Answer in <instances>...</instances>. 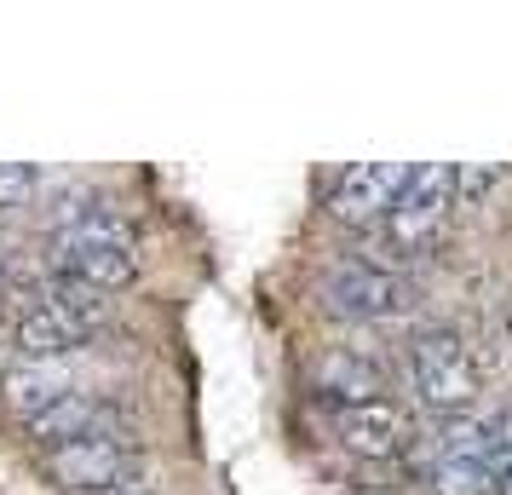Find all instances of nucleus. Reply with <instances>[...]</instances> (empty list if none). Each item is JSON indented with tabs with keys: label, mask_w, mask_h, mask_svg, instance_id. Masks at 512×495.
<instances>
[{
	"label": "nucleus",
	"mask_w": 512,
	"mask_h": 495,
	"mask_svg": "<svg viewBox=\"0 0 512 495\" xmlns=\"http://www.w3.org/2000/svg\"><path fill=\"white\" fill-rule=\"evenodd\" d=\"M47 260L58 277H75V283L98 288V294H116V288L139 283V225L127 213L93 208L75 213L64 231L47 242Z\"/></svg>",
	"instance_id": "f257e3e1"
},
{
	"label": "nucleus",
	"mask_w": 512,
	"mask_h": 495,
	"mask_svg": "<svg viewBox=\"0 0 512 495\" xmlns=\"http://www.w3.org/2000/svg\"><path fill=\"white\" fill-rule=\"evenodd\" d=\"M409 380L432 415H461L478 392V369H472L466 340L455 329H420L409 340Z\"/></svg>",
	"instance_id": "f03ea898"
},
{
	"label": "nucleus",
	"mask_w": 512,
	"mask_h": 495,
	"mask_svg": "<svg viewBox=\"0 0 512 495\" xmlns=\"http://www.w3.org/2000/svg\"><path fill=\"white\" fill-rule=\"evenodd\" d=\"M323 306L334 317H357V323H386L409 311V283L397 277L392 265H369V260H346L323 277Z\"/></svg>",
	"instance_id": "7ed1b4c3"
},
{
	"label": "nucleus",
	"mask_w": 512,
	"mask_h": 495,
	"mask_svg": "<svg viewBox=\"0 0 512 495\" xmlns=\"http://www.w3.org/2000/svg\"><path fill=\"white\" fill-rule=\"evenodd\" d=\"M409 179H415V167L409 162H357V167H346V173L334 179V190H328V213H334L340 225L369 231V225H380V219L392 213V202L403 196Z\"/></svg>",
	"instance_id": "20e7f679"
},
{
	"label": "nucleus",
	"mask_w": 512,
	"mask_h": 495,
	"mask_svg": "<svg viewBox=\"0 0 512 495\" xmlns=\"http://www.w3.org/2000/svg\"><path fill=\"white\" fill-rule=\"evenodd\" d=\"M334 432H340V444H346L351 455L386 461V455H403V444H409V415L386 398L340 403V409H334Z\"/></svg>",
	"instance_id": "39448f33"
},
{
	"label": "nucleus",
	"mask_w": 512,
	"mask_h": 495,
	"mask_svg": "<svg viewBox=\"0 0 512 495\" xmlns=\"http://www.w3.org/2000/svg\"><path fill=\"white\" fill-rule=\"evenodd\" d=\"M35 300L64 323V329L75 334V340H87L93 329H104V317H110V294H98V288H87V283H75V277H58L52 271L47 283L35 288Z\"/></svg>",
	"instance_id": "423d86ee"
},
{
	"label": "nucleus",
	"mask_w": 512,
	"mask_h": 495,
	"mask_svg": "<svg viewBox=\"0 0 512 495\" xmlns=\"http://www.w3.org/2000/svg\"><path fill=\"white\" fill-rule=\"evenodd\" d=\"M70 392L75 386L58 363H18V369H6V380H0V403L12 415H24V421H35L41 409H52V403L70 398Z\"/></svg>",
	"instance_id": "0eeeda50"
},
{
	"label": "nucleus",
	"mask_w": 512,
	"mask_h": 495,
	"mask_svg": "<svg viewBox=\"0 0 512 495\" xmlns=\"http://www.w3.org/2000/svg\"><path fill=\"white\" fill-rule=\"evenodd\" d=\"M12 340H18V352L35 357V363H58V357H70L75 346H81V340H75V334L41 306V300H29V306L12 317Z\"/></svg>",
	"instance_id": "6e6552de"
},
{
	"label": "nucleus",
	"mask_w": 512,
	"mask_h": 495,
	"mask_svg": "<svg viewBox=\"0 0 512 495\" xmlns=\"http://www.w3.org/2000/svg\"><path fill=\"white\" fill-rule=\"evenodd\" d=\"M323 386L340 392V403H369V398H380V363L357 357V352H334L323 363Z\"/></svg>",
	"instance_id": "1a4fd4ad"
},
{
	"label": "nucleus",
	"mask_w": 512,
	"mask_h": 495,
	"mask_svg": "<svg viewBox=\"0 0 512 495\" xmlns=\"http://www.w3.org/2000/svg\"><path fill=\"white\" fill-rule=\"evenodd\" d=\"M432 484H438V495H495V472L484 461H438Z\"/></svg>",
	"instance_id": "9d476101"
},
{
	"label": "nucleus",
	"mask_w": 512,
	"mask_h": 495,
	"mask_svg": "<svg viewBox=\"0 0 512 495\" xmlns=\"http://www.w3.org/2000/svg\"><path fill=\"white\" fill-rule=\"evenodd\" d=\"M35 190H41V173L35 167H18V162L0 167V208H24Z\"/></svg>",
	"instance_id": "9b49d317"
},
{
	"label": "nucleus",
	"mask_w": 512,
	"mask_h": 495,
	"mask_svg": "<svg viewBox=\"0 0 512 495\" xmlns=\"http://www.w3.org/2000/svg\"><path fill=\"white\" fill-rule=\"evenodd\" d=\"M495 495H512V467L501 472V478H495Z\"/></svg>",
	"instance_id": "f8f14e48"
},
{
	"label": "nucleus",
	"mask_w": 512,
	"mask_h": 495,
	"mask_svg": "<svg viewBox=\"0 0 512 495\" xmlns=\"http://www.w3.org/2000/svg\"><path fill=\"white\" fill-rule=\"evenodd\" d=\"M98 495H139V490H98Z\"/></svg>",
	"instance_id": "ddd939ff"
}]
</instances>
